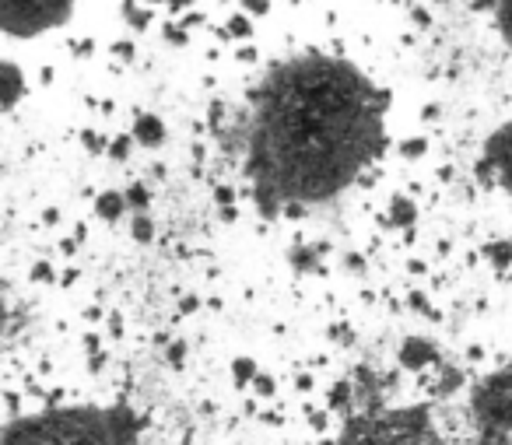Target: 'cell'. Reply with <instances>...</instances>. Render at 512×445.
<instances>
[{"instance_id":"2","label":"cell","mask_w":512,"mask_h":445,"mask_svg":"<svg viewBox=\"0 0 512 445\" xmlns=\"http://www.w3.org/2000/svg\"><path fill=\"white\" fill-rule=\"evenodd\" d=\"M144 417L127 403L50 407L4 424L0 445H141Z\"/></svg>"},{"instance_id":"22","label":"cell","mask_w":512,"mask_h":445,"mask_svg":"<svg viewBox=\"0 0 512 445\" xmlns=\"http://www.w3.org/2000/svg\"><path fill=\"white\" fill-rule=\"evenodd\" d=\"M162 36H165V43H176V46H183L186 43V32H183V25H176V22H169L162 29Z\"/></svg>"},{"instance_id":"24","label":"cell","mask_w":512,"mask_h":445,"mask_svg":"<svg viewBox=\"0 0 512 445\" xmlns=\"http://www.w3.org/2000/svg\"><path fill=\"white\" fill-rule=\"evenodd\" d=\"M148 8H155V4H165V8H172V11H179V8H190L193 0H144Z\"/></svg>"},{"instance_id":"25","label":"cell","mask_w":512,"mask_h":445,"mask_svg":"<svg viewBox=\"0 0 512 445\" xmlns=\"http://www.w3.org/2000/svg\"><path fill=\"white\" fill-rule=\"evenodd\" d=\"M81 141L88 144V151H109V144H102V137H99V134H92V130H88V134L81 137Z\"/></svg>"},{"instance_id":"15","label":"cell","mask_w":512,"mask_h":445,"mask_svg":"<svg viewBox=\"0 0 512 445\" xmlns=\"http://www.w3.org/2000/svg\"><path fill=\"white\" fill-rule=\"evenodd\" d=\"M256 375H260V368H256L253 358H235L232 361V379H235V386H239V389L253 386Z\"/></svg>"},{"instance_id":"20","label":"cell","mask_w":512,"mask_h":445,"mask_svg":"<svg viewBox=\"0 0 512 445\" xmlns=\"http://www.w3.org/2000/svg\"><path fill=\"white\" fill-rule=\"evenodd\" d=\"M130 148H134V137H130V134H127V137H116V141L109 144L106 155H109V158H116V162H127Z\"/></svg>"},{"instance_id":"13","label":"cell","mask_w":512,"mask_h":445,"mask_svg":"<svg viewBox=\"0 0 512 445\" xmlns=\"http://www.w3.org/2000/svg\"><path fill=\"white\" fill-rule=\"evenodd\" d=\"M484 260H488L495 270H505L512 263V242H505V239L488 242V246H484Z\"/></svg>"},{"instance_id":"30","label":"cell","mask_w":512,"mask_h":445,"mask_svg":"<svg viewBox=\"0 0 512 445\" xmlns=\"http://www.w3.org/2000/svg\"><path fill=\"white\" fill-rule=\"evenodd\" d=\"M498 445H512V438H505V442H498Z\"/></svg>"},{"instance_id":"10","label":"cell","mask_w":512,"mask_h":445,"mask_svg":"<svg viewBox=\"0 0 512 445\" xmlns=\"http://www.w3.org/2000/svg\"><path fill=\"white\" fill-rule=\"evenodd\" d=\"M127 211H130V204L123 190H102L99 197H95V214H99L102 221H109V225H116Z\"/></svg>"},{"instance_id":"4","label":"cell","mask_w":512,"mask_h":445,"mask_svg":"<svg viewBox=\"0 0 512 445\" xmlns=\"http://www.w3.org/2000/svg\"><path fill=\"white\" fill-rule=\"evenodd\" d=\"M470 421L477 431V445H498L512 438V361L474 382Z\"/></svg>"},{"instance_id":"27","label":"cell","mask_w":512,"mask_h":445,"mask_svg":"<svg viewBox=\"0 0 512 445\" xmlns=\"http://www.w3.org/2000/svg\"><path fill=\"white\" fill-rule=\"evenodd\" d=\"M32 277H36V281H39V284H50V281H53V270H50V267H46V263H39V267H36V270H32Z\"/></svg>"},{"instance_id":"5","label":"cell","mask_w":512,"mask_h":445,"mask_svg":"<svg viewBox=\"0 0 512 445\" xmlns=\"http://www.w3.org/2000/svg\"><path fill=\"white\" fill-rule=\"evenodd\" d=\"M74 0H0V29L11 39H36L71 18Z\"/></svg>"},{"instance_id":"6","label":"cell","mask_w":512,"mask_h":445,"mask_svg":"<svg viewBox=\"0 0 512 445\" xmlns=\"http://www.w3.org/2000/svg\"><path fill=\"white\" fill-rule=\"evenodd\" d=\"M477 169L488 183H498L512 197V120L488 134Z\"/></svg>"},{"instance_id":"14","label":"cell","mask_w":512,"mask_h":445,"mask_svg":"<svg viewBox=\"0 0 512 445\" xmlns=\"http://www.w3.org/2000/svg\"><path fill=\"white\" fill-rule=\"evenodd\" d=\"M123 22L130 25V29H148L151 25V11L141 8V0H123Z\"/></svg>"},{"instance_id":"26","label":"cell","mask_w":512,"mask_h":445,"mask_svg":"<svg viewBox=\"0 0 512 445\" xmlns=\"http://www.w3.org/2000/svg\"><path fill=\"white\" fill-rule=\"evenodd\" d=\"M467 8L470 11H491V15H495L498 0H467Z\"/></svg>"},{"instance_id":"19","label":"cell","mask_w":512,"mask_h":445,"mask_svg":"<svg viewBox=\"0 0 512 445\" xmlns=\"http://www.w3.org/2000/svg\"><path fill=\"white\" fill-rule=\"evenodd\" d=\"M400 155H404V158H421V155H425V151H428V141H425V137H407V141H400Z\"/></svg>"},{"instance_id":"28","label":"cell","mask_w":512,"mask_h":445,"mask_svg":"<svg viewBox=\"0 0 512 445\" xmlns=\"http://www.w3.org/2000/svg\"><path fill=\"white\" fill-rule=\"evenodd\" d=\"M113 53H116L120 60H130V57H134V46H130V43H116V46H113Z\"/></svg>"},{"instance_id":"8","label":"cell","mask_w":512,"mask_h":445,"mask_svg":"<svg viewBox=\"0 0 512 445\" xmlns=\"http://www.w3.org/2000/svg\"><path fill=\"white\" fill-rule=\"evenodd\" d=\"M25 95H29L25 71L15 64V60H4V78H0V106H4V113H15V109L22 106Z\"/></svg>"},{"instance_id":"1","label":"cell","mask_w":512,"mask_h":445,"mask_svg":"<svg viewBox=\"0 0 512 445\" xmlns=\"http://www.w3.org/2000/svg\"><path fill=\"white\" fill-rule=\"evenodd\" d=\"M386 141V92L344 57L299 53L249 99L246 176L264 214L337 200Z\"/></svg>"},{"instance_id":"11","label":"cell","mask_w":512,"mask_h":445,"mask_svg":"<svg viewBox=\"0 0 512 445\" xmlns=\"http://www.w3.org/2000/svg\"><path fill=\"white\" fill-rule=\"evenodd\" d=\"M414 221H418V207H414V200L404 197V193H397V197L390 200V225L393 228H411Z\"/></svg>"},{"instance_id":"9","label":"cell","mask_w":512,"mask_h":445,"mask_svg":"<svg viewBox=\"0 0 512 445\" xmlns=\"http://www.w3.org/2000/svg\"><path fill=\"white\" fill-rule=\"evenodd\" d=\"M130 137H134V144H141V148L155 151V148H162V144L169 141V127L162 123V116L137 113L134 116V127H130Z\"/></svg>"},{"instance_id":"3","label":"cell","mask_w":512,"mask_h":445,"mask_svg":"<svg viewBox=\"0 0 512 445\" xmlns=\"http://www.w3.org/2000/svg\"><path fill=\"white\" fill-rule=\"evenodd\" d=\"M341 445H442L432 410L425 403L411 407H372L344 417Z\"/></svg>"},{"instance_id":"21","label":"cell","mask_w":512,"mask_h":445,"mask_svg":"<svg viewBox=\"0 0 512 445\" xmlns=\"http://www.w3.org/2000/svg\"><path fill=\"white\" fill-rule=\"evenodd\" d=\"M239 11L249 18H264L271 11V0H239Z\"/></svg>"},{"instance_id":"23","label":"cell","mask_w":512,"mask_h":445,"mask_svg":"<svg viewBox=\"0 0 512 445\" xmlns=\"http://www.w3.org/2000/svg\"><path fill=\"white\" fill-rule=\"evenodd\" d=\"M253 393H260V396H271V393H274V382H271V375H256V382H253Z\"/></svg>"},{"instance_id":"7","label":"cell","mask_w":512,"mask_h":445,"mask_svg":"<svg viewBox=\"0 0 512 445\" xmlns=\"http://www.w3.org/2000/svg\"><path fill=\"white\" fill-rule=\"evenodd\" d=\"M397 361L407 368V372H421V368L439 365V347L428 337H407L397 351Z\"/></svg>"},{"instance_id":"18","label":"cell","mask_w":512,"mask_h":445,"mask_svg":"<svg viewBox=\"0 0 512 445\" xmlns=\"http://www.w3.org/2000/svg\"><path fill=\"white\" fill-rule=\"evenodd\" d=\"M130 235H134L137 242H144V246H148V242L155 239V225H151L148 211H144V214H134V225H130Z\"/></svg>"},{"instance_id":"12","label":"cell","mask_w":512,"mask_h":445,"mask_svg":"<svg viewBox=\"0 0 512 445\" xmlns=\"http://www.w3.org/2000/svg\"><path fill=\"white\" fill-rule=\"evenodd\" d=\"M221 39H253V18L235 11V15L221 25Z\"/></svg>"},{"instance_id":"17","label":"cell","mask_w":512,"mask_h":445,"mask_svg":"<svg viewBox=\"0 0 512 445\" xmlns=\"http://www.w3.org/2000/svg\"><path fill=\"white\" fill-rule=\"evenodd\" d=\"M123 193H127V204H130V211H134V214H144L151 207V190L144 183H134L130 190H123Z\"/></svg>"},{"instance_id":"29","label":"cell","mask_w":512,"mask_h":445,"mask_svg":"<svg viewBox=\"0 0 512 445\" xmlns=\"http://www.w3.org/2000/svg\"><path fill=\"white\" fill-rule=\"evenodd\" d=\"M435 4H453V0H435Z\"/></svg>"},{"instance_id":"16","label":"cell","mask_w":512,"mask_h":445,"mask_svg":"<svg viewBox=\"0 0 512 445\" xmlns=\"http://www.w3.org/2000/svg\"><path fill=\"white\" fill-rule=\"evenodd\" d=\"M495 29L505 46H512V0H498L495 8Z\"/></svg>"}]
</instances>
